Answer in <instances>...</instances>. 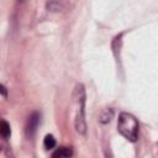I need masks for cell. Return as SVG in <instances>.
<instances>
[{
    "mask_svg": "<svg viewBox=\"0 0 158 158\" xmlns=\"http://www.w3.org/2000/svg\"><path fill=\"white\" fill-rule=\"evenodd\" d=\"M118 132L131 142H135L138 137V122L136 117L128 112H121L117 120Z\"/></svg>",
    "mask_w": 158,
    "mask_h": 158,
    "instance_id": "obj_1",
    "label": "cell"
},
{
    "mask_svg": "<svg viewBox=\"0 0 158 158\" xmlns=\"http://www.w3.org/2000/svg\"><path fill=\"white\" fill-rule=\"evenodd\" d=\"M74 99L78 105L77 116H75V128L79 133L85 135L86 125H85V90L83 84H78L74 90Z\"/></svg>",
    "mask_w": 158,
    "mask_h": 158,
    "instance_id": "obj_2",
    "label": "cell"
},
{
    "mask_svg": "<svg viewBox=\"0 0 158 158\" xmlns=\"http://www.w3.org/2000/svg\"><path fill=\"white\" fill-rule=\"evenodd\" d=\"M40 123V114L38 112H32L28 118H27V122H26V127H25V132H26V136L28 138L33 137L36 130H37V126Z\"/></svg>",
    "mask_w": 158,
    "mask_h": 158,
    "instance_id": "obj_3",
    "label": "cell"
},
{
    "mask_svg": "<svg viewBox=\"0 0 158 158\" xmlns=\"http://www.w3.org/2000/svg\"><path fill=\"white\" fill-rule=\"evenodd\" d=\"M72 154H73L72 148L60 147V148H58V149L52 154V157H53V158H65V157H70Z\"/></svg>",
    "mask_w": 158,
    "mask_h": 158,
    "instance_id": "obj_4",
    "label": "cell"
},
{
    "mask_svg": "<svg viewBox=\"0 0 158 158\" xmlns=\"http://www.w3.org/2000/svg\"><path fill=\"white\" fill-rule=\"evenodd\" d=\"M0 135H1L4 138H9L10 135H11L10 125H9L7 121H5V120H0Z\"/></svg>",
    "mask_w": 158,
    "mask_h": 158,
    "instance_id": "obj_5",
    "label": "cell"
},
{
    "mask_svg": "<svg viewBox=\"0 0 158 158\" xmlns=\"http://www.w3.org/2000/svg\"><path fill=\"white\" fill-rule=\"evenodd\" d=\"M63 7L62 0H48L47 1V9L51 11H59Z\"/></svg>",
    "mask_w": 158,
    "mask_h": 158,
    "instance_id": "obj_6",
    "label": "cell"
},
{
    "mask_svg": "<svg viewBox=\"0 0 158 158\" xmlns=\"http://www.w3.org/2000/svg\"><path fill=\"white\" fill-rule=\"evenodd\" d=\"M112 116H114V111H112L111 109H106V110L102 111L101 115H100V122H102V123L110 122L111 118H112Z\"/></svg>",
    "mask_w": 158,
    "mask_h": 158,
    "instance_id": "obj_7",
    "label": "cell"
},
{
    "mask_svg": "<svg viewBox=\"0 0 158 158\" xmlns=\"http://www.w3.org/2000/svg\"><path fill=\"white\" fill-rule=\"evenodd\" d=\"M43 144H44L46 149H52L56 146V138L52 135H47L44 137V139H43Z\"/></svg>",
    "mask_w": 158,
    "mask_h": 158,
    "instance_id": "obj_8",
    "label": "cell"
},
{
    "mask_svg": "<svg viewBox=\"0 0 158 158\" xmlns=\"http://www.w3.org/2000/svg\"><path fill=\"white\" fill-rule=\"evenodd\" d=\"M0 95H2V96H6V95H7L6 88H5L4 85H1V84H0Z\"/></svg>",
    "mask_w": 158,
    "mask_h": 158,
    "instance_id": "obj_9",
    "label": "cell"
},
{
    "mask_svg": "<svg viewBox=\"0 0 158 158\" xmlns=\"http://www.w3.org/2000/svg\"><path fill=\"white\" fill-rule=\"evenodd\" d=\"M19 1H22V0H19Z\"/></svg>",
    "mask_w": 158,
    "mask_h": 158,
    "instance_id": "obj_10",
    "label": "cell"
},
{
    "mask_svg": "<svg viewBox=\"0 0 158 158\" xmlns=\"http://www.w3.org/2000/svg\"><path fill=\"white\" fill-rule=\"evenodd\" d=\"M0 151H1V147H0Z\"/></svg>",
    "mask_w": 158,
    "mask_h": 158,
    "instance_id": "obj_11",
    "label": "cell"
}]
</instances>
